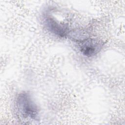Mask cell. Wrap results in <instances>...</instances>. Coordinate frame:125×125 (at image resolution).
I'll return each instance as SVG.
<instances>
[{
  "instance_id": "cell-1",
  "label": "cell",
  "mask_w": 125,
  "mask_h": 125,
  "mask_svg": "<svg viewBox=\"0 0 125 125\" xmlns=\"http://www.w3.org/2000/svg\"><path fill=\"white\" fill-rule=\"evenodd\" d=\"M16 105L18 113L22 118L35 121L39 119V108L28 92L22 91L18 95Z\"/></svg>"
},
{
  "instance_id": "cell-2",
  "label": "cell",
  "mask_w": 125,
  "mask_h": 125,
  "mask_svg": "<svg viewBox=\"0 0 125 125\" xmlns=\"http://www.w3.org/2000/svg\"><path fill=\"white\" fill-rule=\"evenodd\" d=\"M43 22L47 29L58 37L63 38L68 34L67 25L59 21L52 15L46 14L43 16Z\"/></svg>"
},
{
  "instance_id": "cell-3",
  "label": "cell",
  "mask_w": 125,
  "mask_h": 125,
  "mask_svg": "<svg viewBox=\"0 0 125 125\" xmlns=\"http://www.w3.org/2000/svg\"><path fill=\"white\" fill-rule=\"evenodd\" d=\"M104 42L95 38L85 39L80 43V50L85 56L92 57L96 55L102 50Z\"/></svg>"
}]
</instances>
